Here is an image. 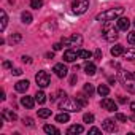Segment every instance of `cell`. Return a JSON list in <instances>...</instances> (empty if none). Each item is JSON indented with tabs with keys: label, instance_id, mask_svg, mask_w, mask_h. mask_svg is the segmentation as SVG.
Listing matches in <instances>:
<instances>
[{
	"label": "cell",
	"instance_id": "1",
	"mask_svg": "<svg viewBox=\"0 0 135 135\" xmlns=\"http://www.w3.org/2000/svg\"><path fill=\"white\" fill-rule=\"evenodd\" d=\"M122 13H124V8L116 7V8H110V10H107V11H103V13H99V15L95 16V19L100 21V22H108V21H114V19L121 18Z\"/></svg>",
	"mask_w": 135,
	"mask_h": 135
},
{
	"label": "cell",
	"instance_id": "2",
	"mask_svg": "<svg viewBox=\"0 0 135 135\" xmlns=\"http://www.w3.org/2000/svg\"><path fill=\"white\" fill-rule=\"evenodd\" d=\"M119 81L121 84L129 91L135 94V73L133 72H127V70H121L119 72Z\"/></svg>",
	"mask_w": 135,
	"mask_h": 135
},
{
	"label": "cell",
	"instance_id": "3",
	"mask_svg": "<svg viewBox=\"0 0 135 135\" xmlns=\"http://www.w3.org/2000/svg\"><path fill=\"white\" fill-rule=\"evenodd\" d=\"M59 108L62 110V111H70V113H76V111H80L81 108H83V105H81V102L78 100V99H69V97H64V100L59 103Z\"/></svg>",
	"mask_w": 135,
	"mask_h": 135
},
{
	"label": "cell",
	"instance_id": "4",
	"mask_svg": "<svg viewBox=\"0 0 135 135\" xmlns=\"http://www.w3.org/2000/svg\"><path fill=\"white\" fill-rule=\"evenodd\" d=\"M118 30H119V29L114 27V24H113L111 21H108V22H105L103 27H102V35H103V38H105L107 41H114V40H118V37H119Z\"/></svg>",
	"mask_w": 135,
	"mask_h": 135
},
{
	"label": "cell",
	"instance_id": "5",
	"mask_svg": "<svg viewBox=\"0 0 135 135\" xmlns=\"http://www.w3.org/2000/svg\"><path fill=\"white\" fill-rule=\"evenodd\" d=\"M72 8L75 15H83L89 8V0H72Z\"/></svg>",
	"mask_w": 135,
	"mask_h": 135
},
{
	"label": "cell",
	"instance_id": "6",
	"mask_svg": "<svg viewBox=\"0 0 135 135\" xmlns=\"http://www.w3.org/2000/svg\"><path fill=\"white\" fill-rule=\"evenodd\" d=\"M35 81H37V84H38L40 88H48V86H49V83H51V78H49L48 72L41 70V72H38V73H37Z\"/></svg>",
	"mask_w": 135,
	"mask_h": 135
},
{
	"label": "cell",
	"instance_id": "7",
	"mask_svg": "<svg viewBox=\"0 0 135 135\" xmlns=\"http://www.w3.org/2000/svg\"><path fill=\"white\" fill-rule=\"evenodd\" d=\"M64 45H69V46H80L83 43V37L80 33H73L70 38H62Z\"/></svg>",
	"mask_w": 135,
	"mask_h": 135
},
{
	"label": "cell",
	"instance_id": "8",
	"mask_svg": "<svg viewBox=\"0 0 135 135\" xmlns=\"http://www.w3.org/2000/svg\"><path fill=\"white\" fill-rule=\"evenodd\" d=\"M100 107H102L103 110H107V111H116V110H118V105L114 103V100H111V99H108V97H105V99L100 102Z\"/></svg>",
	"mask_w": 135,
	"mask_h": 135
},
{
	"label": "cell",
	"instance_id": "9",
	"mask_svg": "<svg viewBox=\"0 0 135 135\" xmlns=\"http://www.w3.org/2000/svg\"><path fill=\"white\" fill-rule=\"evenodd\" d=\"M52 72H54L59 78H65L67 73H69V69H67L64 64H56V65L52 67Z\"/></svg>",
	"mask_w": 135,
	"mask_h": 135
},
{
	"label": "cell",
	"instance_id": "10",
	"mask_svg": "<svg viewBox=\"0 0 135 135\" xmlns=\"http://www.w3.org/2000/svg\"><path fill=\"white\" fill-rule=\"evenodd\" d=\"M29 86H30V83H29L27 80H21V81H18V83L15 84V89H16L18 92H21V94H26L27 89H29Z\"/></svg>",
	"mask_w": 135,
	"mask_h": 135
},
{
	"label": "cell",
	"instance_id": "11",
	"mask_svg": "<svg viewBox=\"0 0 135 135\" xmlns=\"http://www.w3.org/2000/svg\"><path fill=\"white\" fill-rule=\"evenodd\" d=\"M102 127H103V130H107V132H116V130H118V126H116L114 121L110 119V118L102 122Z\"/></svg>",
	"mask_w": 135,
	"mask_h": 135
},
{
	"label": "cell",
	"instance_id": "12",
	"mask_svg": "<svg viewBox=\"0 0 135 135\" xmlns=\"http://www.w3.org/2000/svg\"><path fill=\"white\" fill-rule=\"evenodd\" d=\"M75 59H78V52L73 51V49H67L64 52V60L65 62H73Z\"/></svg>",
	"mask_w": 135,
	"mask_h": 135
},
{
	"label": "cell",
	"instance_id": "13",
	"mask_svg": "<svg viewBox=\"0 0 135 135\" xmlns=\"http://www.w3.org/2000/svg\"><path fill=\"white\" fill-rule=\"evenodd\" d=\"M21 103H22L26 108L32 110V108H33V105H35V100H33L30 95H24V97H21Z\"/></svg>",
	"mask_w": 135,
	"mask_h": 135
},
{
	"label": "cell",
	"instance_id": "14",
	"mask_svg": "<svg viewBox=\"0 0 135 135\" xmlns=\"http://www.w3.org/2000/svg\"><path fill=\"white\" fill-rule=\"evenodd\" d=\"M84 132V127L80 126V124H75V126H70L69 130H67V133L69 135H76V133H83Z\"/></svg>",
	"mask_w": 135,
	"mask_h": 135
},
{
	"label": "cell",
	"instance_id": "15",
	"mask_svg": "<svg viewBox=\"0 0 135 135\" xmlns=\"http://www.w3.org/2000/svg\"><path fill=\"white\" fill-rule=\"evenodd\" d=\"M130 27V21L127 18H118V29L119 30H127Z\"/></svg>",
	"mask_w": 135,
	"mask_h": 135
},
{
	"label": "cell",
	"instance_id": "16",
	"mask_svg": "<svg viewBox=\"0 0 135 135\" xmlns=\"http://www.w3.org/2000/svg\"><path fill=\"white\" fill-rule=\"evenodd\" d=\"M84 72H86L88 75H95V72H97L95 64H94V62H86V65H84Z\"/></svg>",
	"mask_w": 135,
	"mask_h": 135
},
{
	"label": "cell",
	"instance_id": "17",
	"mask_svg": "<svg viewBox=\"0 0 135 135\" xmlns=\"http://www.w3.org/2000/svg\"><path fill=\"white\" fill-rule=\"evenodd\" d=\"M2 116H3L7 121H10V122H13V121L18 119L16 113H13V111H10V110H3V111H2Z\"/></svg>",
	"mask_w": 135,
	"mask_h": 135
},
{
	"label": "cell",
	"instance_id": "18",
	"mask_svg": "<svg viewBox=\"0 0 135 135\" xmlns=\"http://www.w3.org/2000/svg\"><path fill=\"white\" fill-rule=\"evenodd\" d=\"M111 56H114V57H118V56H122V52H124V46L122 45H114L113 48H111Z\"/></svg>",
	"mask_w": 135,
	"mask_h": 135
},
{
	"label": "cell",
	"instance_id": "19",
	"mask_svg": "<svg viewBox=\"0 0 135 135\" xmlns=\"http://www.w3.org/2000/svg\"><path fill=\"white\" fill-rule=\"evenodd\" d=\"M0 18H2V21H0V30H5L7 29V22H8V18H7V13L5 10H0Z\"/></svg>",
	"mask_w": 135,
	"mask_h": 135
},
{
	"label": "cell",
	"instance_id": "20",
	"mask_svg": "<svg viewBox=\"0 0 135 135\" xmlns=\"http://www.w3.org/2000/svg\"><path fill=\"white\" fill-rule=\"evenodd\" d=\"M122 56H124V59H127V60H135V48H129L127 51L122 52Z\"/></svg>",
	"mask_w": 135,
	"mask_h": 135
},
{
	"label": "cell",
	"instance_id": "21",
	"mask_svg": "<svg viewBox=\"0 0 135 135\" xmlns=\"http://www.w3.org/2000/svg\"><path fill=\"white\" fill-rule=\"evenodd\" d=\"M56 121L57 122H69L70 121V114L67 113V111H64V113H60V114L56 116Z\"/></svg>",
	"mask_w": 135,
	"mask_h": 135
},
{
	"label": "cell",
	"instance_id": "22",
	"mask_svg": "<svg viewBox=\"0 0 135 135\" xmlns=\"http://www.w3.org/2000/svg\"><path fill=\"white\" fill-rule=\"evenodd\" d=\"M43 130L46 132V133H52V135H59L60 132H59V129L57 127H54V126H51V124H46L45 127H43Z\"/></svg>",
	"mask_w": 135,
	"mask_h": 135
},
{
	"label": "cell",
	"instance_id": "23",
	"mask_svg": "<svg viewBox=\"0 0 135 135\" xmlns=\"http://www.w3.org/2000/svg\"><path fill=\"white\" fill-rule=\"evenodd\" d=\"M97 92H99L102 97H107V95L110 94V88H108L107 84H100V86L97 88Z\"/></svg>",
	"mask_w": 135,
	"mask_h": 135
},
{
	"label": "cell",
	"instance_id": "24",
	"mask_svg": "<svg viewBox=\"0 0 135 135\" xmlns=\"http://www.w3.org/2000/svg\"><path fill=\"white\" fill-rule=\"evenodd\" d=\"M76 52H78V57L80 59H91L92 57V52L91 51H86V49H80Z\"/></svg>",
	"mask_w": 135,
	"mask_h": 135
},
{
	"label": "cell",
	"instance_id": "25",
	"mask_svg": "<svg viewBox=\"0 0 135 135\" xmlns=\"http://www.w3.org/2000/svg\"><path fill=\"white\" fill-rule=\"evenodd\" d=\"M35 100H37L38 103H45V102H46V94H45L43 91H38V92L35 94Z\"/></svg>",
	"mask_w": 135,
	"mask_h": 135
},
{
	"label": "cell",
	"instance_id": "26",
	"mask_svg": "<svg viewBox=\"0 0 135 135\" xmlns=\"http://www.w3.org/2000/svg\"><path fill=\"white\" fill-rule=\"evenodd\" d=\"M49 116H51V110H48V108H41V110H38V118L46 119V118H49Z\"/></svg>",
	"mask_w": 135,
	"mask_h": 135
},
{
	"label": "cell",
	"instance_id": "27",
	"mask_svg": "<svg viewBox=\"0 0 135 135\" xmlns=\"http://www.w3.org/2000/svg\"><path fill=\"white\" fill-rule=\"evenodd\" d=\"M21 19H22L24 24H30V22H32V15H30L29 11H24V13L21 15Z\"/></svg>",
	"mask_w": 135,
	"mask_h": 135
},
{
	"label": "cell",
	"instance_id": "28",
	"mask_svg": "<svg viewBox=\"0 0 135 135\" xmlns=\"http://www.w3.org/2000/svg\"><path fill=\"white\" fill-rule=\"evenodd\" d=\"M83 91H84V94H86L88 97H91V95L94 94V86L88 83V84H84V89H83Z\"/></svg>",
	"mask_w": 135,
	"mask_h": 135
},
{
	"label": "cell",
	"instance_id": "29",
	"mask_svg": "<svg viewBox=\"0 0 135 135\" xmlns=\"http://www.w3.org/2000/svg\"><path fill=\"white\" fill-rule=\"evenodd\" d=\"M30 7L35 8V10L41 8V7H43V0H30Z\"/></svg>",
	"mask_w": 135,
	"mask_h": 135
},
{
	"label": "cell",
	"instance_id": "30",
	"mask_svg": "<svg viewBox=\"0 0 135 135\" xmlns=\"http://www.w3.org/2000/svg\"><path fill=\"white\" fill-rule=\"evenodd\" d=\"M21 38H22V37H21V33H13V35L10 37V43H11V45L19 43V41H21Z\"/></svg>",
	"mask_w": 135,
	"mask_h": 135
},
{
	"label": "cell",
	"instance_id": "31",
	"mask_svg": "<svg viewBox=\"0 0 135 135\" xmlns=\"http://www.w3.org/2000/svg\"><path fill=\"white\" fill-rule=\"evenodd\" d=\"M76 99L81 102V105H83V107H86V105H88V99H86L84 92H81V94H76Z\"/></svg>",
	"mask_w": 135,
	"mask_h": 135
},
{
	"label": "cell",
	"instance_id": "32",
	"mask_svg": "<svg viewBox=\"0 0 135 135\" xmlns=\"http://www.w3.org/2000/svg\"><path fill=\"white\" fill-rule=\"evenodd\" d=\"M83 121L88 122V124H89V122H94V114H92V113H86V114L83 116Z\"/></svg>",
	"mask_w": 135,
	"mask_h": 135
},
{
	"label": "cell",
	"instance_id": "33",
	"mask_svg": "<svg viewBox=\"0 0 135 135\" xmlns=\"http://www.w3.org/2000/svg\"><path fill=\"white\" fill-rule=\"evenodd\" d=\"M114 119L119 121V122H127V118H126L122 113H116V114H114Z\"/></svg>",
	"mask_w": 135,
	"mask_h": 135
},
{
	"label": "cell",
	"instance_id": "34",
	"mask_svg": "<svg viewBox=\"0 0 135 135\" xmlns=\"http://www.w3.org/2000/svg\"><path fill=\"white\" fill-rule=\"evenodd\" d=\"M127 41H129L130 45H135V32L127 33Z\"/></svg>",
	"mask_w": 135,
	"mask_h": 135
},
{
	"label": "cell",
	"instance_id": "35",
	"mask_svg": "<svg viewBox=\"0 0 135 135\" xmlns=\"http://www.w3.org/2000/svg\"><path fill=\"white\" fill-rule=\"evenodd\" d=\"M22 124L32 127V126H33V119H32V118H24V119H22Z\"/></svg>",
	"mask_w": 135,
	"mask_h": 135
},
{
	"label": "cell",
	"instance_id": "36",
	"mask_svg": "<svg viewBox=\"0 0 135 135\" xmlns=\"http://www.w3.org/2000/svg\"><path fill=\"white\" fill-rule=\"evenodd\" d=\"M62 45H64V43H54V46H52L54 51H60V49H62Z\"/></svg>",
	"mask_w": 135,
	"mask_h": 135
},
{
	"label": "cell",
	"instance_id": "37",
	"mask_svg": "<svg viewBox=\"0 0 135 135\" xmlns=\"http://www.w3.org/2000/svg\"><path fill=\"white\" fill-rule=\"evenodd\" d=\"M22 62H24V64H32V59H30L29 56H22Z\"/></svg>",
	"mask_w": 135,
	"mask_h": 135
},
{
	"label": "cell",
	"instance_id": "38",
	"mask_svg": "<svg viewBox=\"0 0 135 135\" xmlns=\"http://www.w3.org/2000/svg\"><path fill=\"white\" fill-rule=\"evenodd\" d=\"M100 132H102V130L97 129V127H91V129H89V133H100Z\"/></svg>",
	"mask_w": 135,
	"mask_h": 135
},
{
	"label": "cell",
	"instance_id": "39",
	"mask_svg": "<svg viewBox=\"0 0 135 135\" xmlns=\"http://www.w3.org/2000/svg\"><path fill=\"white\" fill-rule=\"evenodd\" d=\"M94 57H95V59H102V51H100V49H97V51H95V54H94Z\"/></svg>",
	"mask_w": 135,
	"mask_h": 135
},
{
	"label": "cell",
	"instance_id": "40",
	"mask_svg": "<svg viewBox=\"0 0 135 135\" xmlns=\"http://www.w3.org/2000/svg\"><path fill=\"white\" fill-rule=\"evenodd\" d=\"M21 73H22V70H21V69H15V70H13V75H15V76H19Z\"/></svg>",
	"mask_w": 135,
	"mask_h": 135
},
{
	"label": "cell",
	"instance_id": "41",
	"mask_svg": "<svg viewBox=\"0 0 135 135\" xmlns=\"http://www.w3.org/2000/svg\"><path fill=\"white\" fill-rule=\"evenodd\" d=\"M75 83H76V75H73V76H72V78H70V84H72V86H73V84H75Z\"/></svg>",
	"mask_w": 135,
	"mask_h": 135
},
{
	"label": "cell",
	"instance_id": "42",
	"mask_svg": "<svg viewBox=\"0 0 135 135\" xmlns=\"http://www.w3.org/2000/svg\"><path fill=\"white\" fill-rule=\"evenodd\" d=\"M3 67H5V69H10V67H11V62L5 60V62H3Z\"/></svg>",
	"mask_w": 135,
	"mask_h": 135
},
{
	"label": "cell",
	"instance_id": "43",
	"mask_svg": "<svg viewBox=\"0 0 135 135\" xmlns=\"http://www.w3.org/2000/svg\"><path fill=\"white\" fill-rule=\"evenodd\" d=\"M130 110H132V113H135V102L130 103Z\"/></svg>",
	"mask_w": 135,
	"mask_h": 135
},
{
	"label": "cell",
	"instance_id": "44",
	"mask_svg": "<svg viewBox=\"0 0 135 135\" xmlns=\"http://www.w3.org/2000/svg\"><path fill=\"white\" fill-rule=\"evenodd\" d=\"M52 57H54V54H52V52H48V54H46V59H52Z\"/></svg>",
	"mask_w": 135,
	"mask_h": 135
},
{
	"label": "cell",
	"instance_id": "45",
	"mask_svg": "<svg viewBox=\"0 0 135 135\" xmlns=\"http://www.w3.org/2000/svg\"><path fill=\"white\" fill-rule=\"evenodd\" d=\"M119 102H121V103H126V102H127V99H126V97H119Z\"/></svg>",
	"mask_w": 135,
	"mask_h": 135
},
{
	"label": "cell",
	"instance_id": "46",
	"mask_svg": "<svg viewBox=\"0 0 135 135\" xmlns=\"http://www.w3.org/2000/svg\"><path fill=\"white\" fill-rule=\"evenodd\" d=\"M133 26H135V19H133Z\"/></svg>",
	"mask_w": 135,
	"mask_h": 135
}]
</instances>
